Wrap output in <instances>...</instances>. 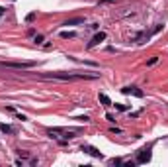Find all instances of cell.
Returning <instances> with one entry per match:
<instances>
[{
  "label": "cell",
  "instance_id": "8",
  "mask_svg": "<svg viewBox=\"0 0 168 167\" xmlns=\"http://www.w3.org/2000/svg\"><path fill=\"white\" fill-rule=\"evenodd\" d=\"M100 102H102L104 106H112V100H110L108 94H100Z\"/></svg>",
  "mask_w": 168,
  "mask_h": 167
},
{
  "label": "cell",
  "instance_id": "3",
  "mask_svg": "<svg viewBox=\"0 0 168 167\" xmlns=\"http://www.w3.org/2000/svg\"><path fill=\"white\" fill-rule=\"evenodd\" d=\"M151 148H143V150L139 151V153H137V165H143V163H147V161H151Z\"/></svg>",
  "mask_w": 168,
  "mask_h": 167
},
{
  "label": "cell",
  "instance_id": "12",
  "mask_svg": "<svg viewBox=\"0 0 168 167\" xmlns=\"http://www.w3.org/2000/svg\"><path fill=\"white\" fill-rule=\"evenodd\" d=\"M156 61H158V57H151L149 61H147V65H149V67H152L154 63H156Z\"/></svg>",
  "mask_w": 168,
  "mask_h": 167
},
{
  "label": "cell",
  "instance_id": "10",
  "mask_svg": "<svg viewBox=\"0 0 168 167\" xmlns=\"http://www.w3.org/2000/svg\"><path fill=\"white\" fill-rule=\"evenodd\" d=\"M74 35H76L74 32H61V37H63V39H72Z\"/></svg>",
  "mask_w": 168,
  "mask_h": 167
},
{
  "label": "cell",
  "instance_id": "9",
  "mask_svg": "<svg viewBox=\"0 0 168 167\" xmlns=\"http://www.w3.org/2000/svg\"><path fill=\"white\" fill-rule=\"evenodd\" d=\"M0 130H2L4 134H14V128L8 126V124H0Z\"/></svg>",
  "mask_w": 168,
  "mask_h": 167
},
{
  "label": "cell",
  "instance_id": "6",
  "mask_svg": "<svg viewBox=\"0 0 168 167\" xmlns=\"http://www.w3.org/2000/svg\"><path fill=\"white\" fill-rule=\"evenodd\" d=\"M104 39H106V32H100V33H96V35L92 37V42L88 43V49H92L94 45H98V43H100V42H104Z\"/></svg>",
  "mask_w": 168,
  "mask_h": 167
},
{
  "label": "cell",
  "instance_id": "13",
  "mask_svg": "<svg viewBox=\"0 0 168 167\" xmlns=\"http://www.w3.org/2000/svg\"><path fill=\"white\" fill-rule=\"evenodd\" d=\"M25 20H27V22H33V20H35V14H33V12H32V14H27Z\"/></svg>",
  "mask_w": 168,
  "mask_h": 167
},
{
  "label": "cell",
  "instance_id": "16",
  "mask_svg": "<svg viewBox=\"0 0 168 167\" xmlns=\"http://www.w3.org/2000/svg\"><path fill=\"white\" fill-rule=\"evenodd\" d=\"M2 14H4V8H2V6H0V16H2Z\"/></svg>",
  "mask_w": 168,
  "mask_h": 167
},
{
  "label": "cell",
  "instance_id": "4",
  "mask_svg": "<svg viewBox=\"0 0 168 167\" xmlns=\"http://www.w3.org/2000/svg\"><path fill=\"white\" fill-rule=\"evenodd\" d=\"M80 150H82V151H86V153H88V155H92V157H98V159H102V157H104V155H102V151L96 150L94 146H88V143H84V146H82Z\"/></svg>",
  "mask_w": 168,
  "mask_h": 167
},
{
  "label": "cell",
  "instance_id": "5",
  "mask_svg": "<svg viewBox=\"0 0 168 167\" xmlns=\"http://www.w3.org/2000/svg\"><path fill=\"white\" fill-rule=\"evenodd\" d=\"M121 92H123V94H133V96H137V98H143L145 96V92L141 91V89H137V87H123Z\"/></svg>",
  "mask_w": 168,
  "mask_h": 167
},
{
  "label": "cell",
  "instance_id": "15",
  "mask_svg": "<svg viewBox=\"0 0 168 167\" xmlns=\"http://www.w3.org/2000/svg\"><path fill=\"white\" fill-rule=\"evenodd\" d=\"M43 42V35H35V43H41Z\"/></svg>",
  "mask_w": 168,
  "mask_h": 167
},
{
  "label": "cell",
  "instance_id": "11",
  "mask_svg": "<svg viewBox=\"0 0 168 167\" xmlns=\"http://www.w3.org/2000/svg\"><path fill=\"white\" fill-rule=\"evenodd\" d=\"M117 110H121V112H125V110H129V106H125V104H113Z\"/></svg>",
  "mask_w": 168,
  "mask_h": 167
},
{
  "label": "cell",
  "instance_id": "1",
  "mask_svg": "<svg viewBox=\"0 0 168 167\" xmlns=\"http://www.w3.org/2000/svg\"><path fill=\"white\" fill-rule=\"evenodd\" d=\"M100 75H86V73H49L45 75V79H59V81H92V79H98Z\"/></svg>",
  "mask_w": 168,
  "mask_h": 167
},
{
  "label": "cell",
  "instance_id": "2",
  "mask_svg": "<svg viewBox=\"0 0 168 167\" xmlns=\"http://www.w3.org/2000/svg\"><path fill=\"white\" fill-rule=\"evenodd\" d=\"M2 67H10V69H32L35 63L33 61H2Z\"/></svg>",
  "mask_w": 168,
  "mask_h": 167
},
{
  "label": "cell",
  "instance_id": "7",
  "mask_svg": "<svg viewBox=\"0 0 168 167\" xmlns=\"http://www.w3.org/2000/svg\"><path fill=\"white\" fill-rule=\"evenodd\" d=\"M80 24H84V18H71V20H67L63 26H80Z\"/></svg>",
  "mask_w": 168,
  "mask_h": 167
},
{
  "label": "cell",
  "instance_id": "14",
  "mask_svg": "<svg viewBox=\"0 0 168 167\" xmlns=\"http://www.w3.org/2000/svg\"><path fill=\"white\" fill-rule=\"evenodd\" d=\"M76 120H80V122H90V118H88V116H78Z\"/></svg>",
  "mask_w": 168,
  "mask_h": 167
}]
</instances>
